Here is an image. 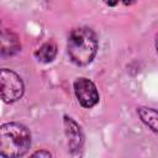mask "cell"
Returning a JSON list of instances; mask_svg holds the SVG:
<instances>
[{
    "instance_id": "obj_1",
    "label": "cell",
    "mask_w": 158,
    "mask_h": 158,
    "mask_svg": "<svg viewBox=\"0 0 158 158\" xmlns=\"http://www.w3.org/2000/svg\"><path fill=\"white\" fill-rule=\"evenodd\" d=\"M68 54L78 65L89 64L98 51V40L95 33L88 27H78L70 31L68 36Z\"/></svg>"
},
{
    "instance_id": "obj_2",
    "label": "cell",
    "mask_w": 158,
    "mask_h": 158,
    "mask_svg": "<svg viewBox=\"0 0 158 158\" xmlns=\"http://www.w3.org/2000/svg\"><path fill=\"white\" fill-rule=\"evenodd\" d=\"M31 146V133L26 126L9 122L0 126V156L21 157Z\"/></svg>"
},
{
    "instance_id": "obj_3",
    "label": "cell",
    "mask_w": 158,
    "mask_h": 158,
    "mask_svg": "<svg viewBox=\"0 0 158 158\" xmlns=\"http://www.w3.org/2000/svg\"><path fill=\"white\" fill-rule=\"evenodd\" d=\"M23 81L15 72L1 68L0 69V100L11 104L21 99L23 95Z\"/></svg>"
},
{
    "instance_id": "obj_4",
    "label": "cell",
    "mask_w": 158,
    "mask_h": 158,
    "mask_svg": "<svg viewBox=\"0 0 158 158\" xmlns=\"http://www.w3.org/2000/svg\"><path fill=\"white\" fill-rule=\"evenodd\" d=\"M74 93L83 107H93L99 102V93L95 84L86 78H78L74 81Z\"/></svg>"
},
{
    "instance_id": "obj_5",
    "label": "cell",
    "mask_w": 158,
    "mask_h": 158,
    "mask_svg": "<svg viewBox=\"0 0 158 158\" xmlns=\"http://www.w3.org/2000/svg\"><path fill=\"white\" fill-rule=\"evenodd\" d=\"M64 130L68 138V146L72 153L79 152L83 147L84 136L80 130V126L69 116H64Z\"/></svg>"
},
{
    "instance_id": "obj_6",
    "label": "cell",
    "mask_w": 158,
    "mask_h": 158,
    "mask_svg": "<svg viewBox=\"0 0 158 158\" xmlns=\"http://www.w3.org/2000/svg\"><path fill=\"white\" fill-rule=\"evenodd\" d=\"M21 49L19 36L10 30L0 32V54L2 57H11Z\"/></svg>"
},
{
    "instance_id": "obj_7",
    "label": "cell",
    "mask_w": 158,
    "mask_h": 158,
    "mask_svg": "<svg viewBox=\"0 0 158 158\" xmlns=\"http://www.w3.org/2000/svg\"><path fill=\"white\" fill-rule=\"evenodd\" d=\"M57 54V46L53 42H46L43 43L36 52H35V57L38 62L42 63H49L54 59Z\"/></svg>"
},
{
    "instance_id": "obj_8",
    "label": "cell",
    "mask_w": 158,
    "mask_h": 158,
    "mask_svg": "<svg viewBox=\"0 0 158 158\" xmlns=\"http://www.w3.org/2000/svg\"><path fill=\"white\" fill-rule=\"evenodd\" d=\"M141 120L154 132H157V111L151 107H138L137 110Z\"/></svg>"
},
{
    "instance_id": "obj_9",
    "label": "cell",
    "mask_w": 158,
    "mask_h": 158,
    "mask_svg": "<svg viewBox=\"0 0 158 158\" xmlns=\"http://www.w3.org/2000/svg\"><path fill=\"white\" fill-rule=\"evenodd\" d=\"M32 157H46V158H48V157H51V153L46 152V151H38V152H35L32 154Z\"/></svg>"
},
{
    "instance_id": "obj_10",
    "label": "cell",
    "mask_w": 158,
    "mask_h": 158,
    "mask_svg": "<svg viewBox=\"0 0 158 158\" xmlns=\"http://www.w3.org/2000/svg\"><path fill=\"white\" fill-rule=\"evenodd\" d=\"M122 0H104V2L107 5V6H116L118 2H121Z\"/></svg>"
}]
</instances>
